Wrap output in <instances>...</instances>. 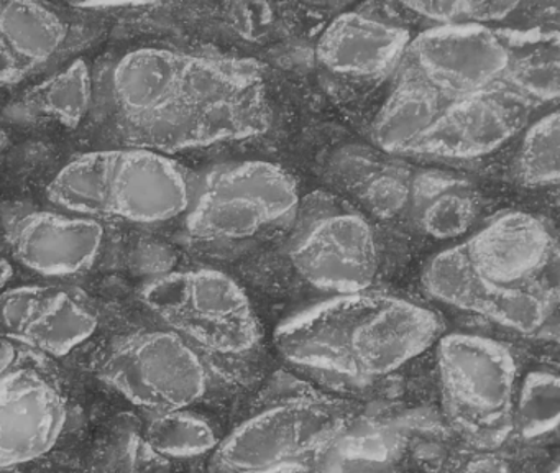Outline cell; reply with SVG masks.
<instances>
[{
	"mask_svg": "<svg viewBox=\"0 0 560 473\" xmlns=\"http://www.w3.org/2000/svg\"><path fill=\"white\" fill-rule=\"evenodd\" d=\"M103 105L120 143L163 154L244 140L270 127L264 72L248 59L136 49L107 72Z\"/></svg>",
	"mask_w": 560,
	"mask_h": 473,
	"instance_id": "obj_1",
	"label": "cell"
},
{
	"mask_svg": "<svg viewBox=\"0 0 560 473\" xmlns=\"http://www.w3.org/2000/svg\"><path fill=\"white\" fill-rule=\"evenodd\" d=\"M442 328L428 305L365 289L329 296L291 315L278 325L275 347L304 373L369 384L424 354Z\"/></svg>",
	"mask_w": 560,
	"mask_h": 473,
	"instance_id": "obj_2",
	"label": "cell"
},
{
	"mask_svg": "<svg viewBox=\"0 0 560 473\" xmlns=\"http://www.w3.org/2000/svg\"><path fill=\"white\" fill-rule=\"evenodd\" d=\"M442 407L455 432L478 450L513 434L520 365L510 347L485 335L452 332L435 342Z\"/></svg>",
	"mask_w": 560,
	"mask_h": 473,
	"instance_id": "obj_3",
	"label": "cell"
},
{
	"mask_svg": "<svg viewBox=\"0 0 560 473\" xmlns=\"http://www.w3.org/2000/svg\"><path fill=\"white\" fill-rule=\"evenodd\" d=\"M339 401L316 394L284 397L235 427L212 452L211 473H258L298 462H326L347 430Z\"/></svg>",
	"mask_w": 560,
	"mask_h": 473,
	"instance_id": "obj_4",
	"label": "cell"
},
{
	"mask_svg": "<svg viewBox=\"0 0 560 473\" xmlns=\"http://www.w3.org/2000/svg\"><path fill=\"white\" fill-rule=\"evenodd\" d=\"M143 301L170 331L209 354L241 357L260 342V324L247 292L219 269L156 276L143 289Z\"/></svg>",
	"mask_w": 560,
	"mask_h": 473,
	"instance_id": "obj_5",
	"label": "cell"
},
{
	"mask_svg": "<svg viewBox=\"0 0 560 473\" xmlns=\"http://www.w3.org/2000/svg\"><path fill=\"white\" fill-rule=\"evenodd\" d=\"M296 180L268 161H235L212 168L196 184L186 229L201 242L252 239L296 216Z\"/></svg>",
	"mask_w": 560,
	"mask_h": 473,
	"instance_id": "obj_6",
	"label": "cell"
},
{
	"mask_svg": "<svg viewBox=\"0 0 560 473\" xmlns=\"http://www.w3.org/2000/svg\"><path fill=\"white\" fill-rule=\"evenodd\" d=\"M296 216L288 256L303 281L330 296L372 289L378 245L363 214L320 193L300 204Z\"/></svg>",
	"mask_w": 560,
	"mask_h": 473,
	"instance_id": "obj_7",
	"label": "cell"
},
{
	"mask_svg": "<svg viewBox=\"0 0 560 473\" xmlns=\"http://www.w3.org/2000/svg\"><path fill=\"white\" fill-rule=\"evenodd\" d=\"M100 371L126 400L155 414L186 409L208 390V371L198 351L173 331L120 338Z\"/></svg>",
	"mask_w": 560,
	"mask_h": 473,
	"instance_id": "obj_8",
	"label": "cell"
},
{
	"mask_svg": "<svg viewBox=\"0 0 560 473\" xmlns=\"http://www.w3.org/2000/svg\"><path fill=\"white\" fill-rule=\"evenodd\" d=\"M506 62V45L498 30L434 25L411 38L399 69L452 101L500 84Z\"/></svg>",
	"mask_w": 560,
	"mask_h": 473,
	"instance_id": "obj_9",
	"label": "cell"
},
{
	"mask_svg": "<svg viewBox=\"0 0 560 473\" xmlns=\"http://www.w3.org/2000/svg\"><path fill=\"white\" fill-rule=\"evenodd\" d=\"M481 279L511 291H557V243L534 214L511 210L458 243Z\"/></svg>",
	"mask_w": 560,
	"mask_h": 473,
	"instance_id": "obj_10",
	"label": "cell"
},
{
	"mask_svg": "<svg viewBox=\"0 0 560 473\" xmlns=\"http://www.w3.org/2000/svg\"><path fill=\"white\" fill-rule=\"evenodd\" d=\"M533 105L503 84L445 102L408 157L475 160L500 150L529 124Z\"/></svg>",
	"mask_w": 560,
	"mask_h": 473,
	"instance_id": "obj_11",
	"label": "cell"
},
{
	"mask_svg": "<svg viewBox=\"0 0 560 473\" xmlns=\"http://www.w3.org/2000/svg\"><path fill=\"white\" fill-rule=\"evenodd\" d=\"M422 286L442 304L524 335L549 327L559 301V291H511L490 285L468 266L460 245L439 253L425 265Z\"/></svg>",
	"mask_w": 560,
	"mask_h": 473,
	"instance_id": "obj_12",
	"label": "cell"
},
{
	"mask_svg": "<svg viewBox=\"0 0 560 473\" xmlns=\"http://www.w3.org/2000/svg\"><path fill=\"white\" fill-rule=\"evenodd\" d=\"M96 328V309L74 289L31 285L0 292L2 334L42 354L65 357Z\"/></svg>",
	"mask_w": 560,
	"mask_h": 473,
	"instance_id": "obj_13",
	"label": "cell"
},
{
	"mask_svg": "<svg viewBox=\"0 0 560 473\" xmlns=\"http://www.w3.org/2000/svg\"><path fill=\"white\" fill-rule=\"evenodd\" d=\"M67 424L60 388L32 368H12L0 378V469L47 453Z\"/></svg>",
	"mask_w": 560,
	"mask_h": 473,
	"instance_id": "obj_14",
	"label": "cell"
},
{
	"mask_svg": "<svg viewBox=\"0 0 560 473\" xmlns=\"http://www.w3.org/2000/svg\"><path fill=\"white\" fill-rule=\"evenodd\" d=\"M4 239L25 268L44 276H71L96 263L104 227L91 217L31 210L9 220Z\"/></svg>",
	"mask_w": 560,
	"mask_h": 473,
	"instance_id": "obj_15",
	"label": "cell"
},
{
	"mask_svg": "<svg viewBox=\"0 0 560 473\" xmlns=\"http://www.w3.org/2000/svg\"><path fill=\"white\" fill-rule=\"evenodd\" d=\"M195 193L191 174L168 154L124 148L110 186L109 216L133 223L168 222L188 214Z\"/></svg>",
	"mask_w": 560,
	"mask_h": 473,
	"instance_id": "obj_16",
	"label": "cell"
},
{
	"mask_svg": "<svg viewBox=\"0 0 560 473\" xmlns=\"http://www.w3.org/2000/svg\"><path fill=\"white\" fill-rule=\"evenodd\" d=\"M411 38L402 23L378 13H343L320 35L317 61L342 78L378 79L398 71Z\"/></svg>",
	"mask_w": 560,
	"mask_h": 473,
	"instance_id": "obj_17",
	"label": "cell"
},
{
	"mask_svg": "<svg viewBox=\"0 0 560 473\" xmlns=\"http://www.w3.org/2000/svg\"><path fill=\"white\" fill-rule=\"evenodd\" d=\"M447 99L411 72L398 68L396 84L372 124V138L389 154H409Z\"/></svg>",
	"mask_w": 560,
	"mask_h": 473,
	"instance_id": "obj_18",
	"label": "cell"
},
{
	"mask_svg": "<svg viewBox=\"0 0 560 473\" xmlns=\"http://www.w3.org/2000/svg\"><path fill=\"white\" fill-rule=\"evenodd\" d=\"M508 62L500 84L524 101L546 104L559 95V33L537 26L526 32L498 30Z\"/></svg>",
	"mask_w": 560,
	"mask_h": 473,
	"instance_id": "obj_19",
	"label": "cell"
},
{
	"mask_svg": "<svg viewBox=\"0 0 560 473\" xmlns=\"http://www.w3.org/2000/svg\"><path fill=\"white\" fill-rule=\"evenodd\" d=\"M409 206L422 232L444 240L470 229L480 199L467 181L444 173H421L412 177Z\"/></svg>",
	"mask_w": 560,
	"mask_h": 473,
	"instance_id": "obj_20",
	"label": "cell"
},
{
	"mask_svg": "<svg viewBox=\"0 0 560 473\" xmlns=\"http://www.w3.org/2000/svg\"><path fill=\"white\" fill-rule=\"evenodd\" d=\"M68 28L60 13L38 2H0V38L25 72L57 55Z\"/></svg>",
	"mask_w": 560,
	"mask_h": 473,
	"instance_id": "obj_21",
	"label": "cell"
},
{
	"mask_svg": "<svg viewBox=\"0 0 560 473\" xmlns=\"http://www.w3.org/2000/svg\"><path fill=\"white\" fill-rule=\"evenodd\" d=\"M117 157L119 150H101L74 158L51 181L48 200L73 216H109Z\"/></svg>",
	"mask_w": 560,
	"mask_h": 473,
	"instance_id": "obj_22",
	"label": "cell"
},
{
	"mask_svg": "<svg viewBox=\"0 0 560 473\" xmlns=\"http://www.w3.org/2000/svg\"><path fill=\"white\" fill-rule=\"evenodd\" d=\"M27 102L32 111L54 117L63 127L71 130L80 127L94 102L93 72L86 59H77L35 85Z\"/></svg>",
	"mask_w": 560,
	"mask_h": 473,
	"instance_id": "obj_23",
	"label": "cell"
},
{
	"mask_svg": "<svg viewBox=\"0 0 560 473\" xmlns=\"http://www.w3.org/2000/svg\"><path fill=\"white\" fill-rule=\"evenodd\" d=\"M145 439L160 455L182 460L214 452L221 442L211 420L188 407L156 414L147 426Z\"/></svg>",
	"mask_w": 560,
	"mask_h": 473,
	"instance_id": "obj_24",
	"label": "cell"
},
{
	"mask_svg": "<svg viewBox=\"0 0 560 473\" xmlns=\"http://www.w3.org/2000/svg\"><path fill=\"white\" fill-rule=\"evenodd\" d=\"M357 158V168L343 166L350 193L362 200L366 209L378 217H393L401 212L409 204L412 177L405 168L382 160Z\"/></svg>",
	"mask_w": 560,
	"mask_h": 473,
	"instance_id": "obj_25",
	"label": "cell"
},
{
	"mask_svg": "<svg viewBox=\"0 0 560 473\" xmlns=\"http://www.w3.org/2000/svg\"><path fill=\"white\" fill-rule=\"evenodd\" d=\"M560 381L556 370L536 368L517 384L513 434L537 440L556 432L559 426Z\"/></svg>",
	"mask_w": 560,
	"mask_h": 473,
	"instance_id": "obj_26",
	"label": "cell"
},
{
	"mask_svg": "<svg viewBox=\"0 0 560 473\" xmlns=\"http://www.w3.org/2000/svg\"><path fill=\"white\" fill-rule=\"evenodd\" d=\"M559 112L553 108L524 128L514 157V174L523 186L550 187L559 184Z\"/></svg>",
	"mask_w": 560,
	"mask_h": 473,
	"instance_id": "obj_27",
	"label": "cell"
},
{
	"mask_svg": "<svg viewBox=\"0 0 560 473\" xmlns=\"http://www.w3.org/2000/svg\"><path fill=\"white\" fill-rule=\"evenodd\" d=\"M411 15L434 25H485L514 15L521 3L513 2H416L402 3Z\"/></svg>",
	"mask_w": 560,
	"mask_h": 473,
	"instance_id": "obj_28",
	"label": "cell"
},
{
	"mask_svg": "<svg viewBox=\"0 0 560 473\" xmlns=\"http://www.w3.org/2000/svg\"><path fill=\"white\" fill-rule=\"evenodd\" d=\"M460 473H516V470L513 463L497 455L494 450H480L464 463Z\"/></svg>",
	"mask_w": 560,
	"mask_h": 473,
	"instance_id": "obj_29",
	"label": "cell"
},
{
	"mask_svg": "<svg viewBox=\"0 0 560 473\" xmlns=\"http://www.w3.org/2000/svg\"><path fill=\"white\" fill-rule=\"evenodd\" d=\"M25 74H27V72L15 61L8 46H5V43L0 38V82L21 81Z\"/></svg>",
	"mask_w": 560,
	"mask_h": 473,
	"instance_id": "obj_30",
	"label": "cell"
},
{
	"mask_svg": "<svg viewBox=\"0 0 560 473\" xmlns=\"http://www.w3.org/2000/svg\"><path fill=\"white\" fill-rule=\"evenodd\" d=\"M258 473H326V470H324V462L313 460V462L288 463V465L275 466Z\"/></svg>",
	"mask_w": 560,
	"mask_h": 473,
	"instance_id": "obj_31",
	"label": "cell"
},
{
	"mask_svg": "<svg viewBox=\"0 0 560 473\" xmlns=\"http://www.w3.org/2000/svg\"><path fill=\"white\" fill-rule=\"evenodd\" d=\"M18 364V350L5 337H0V378L8 374Z\"/></svg>",
	"mask_w": 560,
	"mask_h": 473,
	"instance_id": "obj_32",
	"label": "cell"
},
{
	"mask_svg": "<svg viewBox=\"0 0 560 473\" xmlns=\"http://www.w3.org/2000/svg\"><path fill=\"white\" fill-rule=\"evenodd\" d=\"M12 275H14V268H12L11 263L8 259L0 258V292L4 291L5 286L12 279Z\"/></svg>",
	"mask_w": 560,
	"mask_h": 473,
	"instance_id": "obj_33",
	"label": "cell"
},
{
	"mask_svg": "<svg viewBox=\"0 0 560 473\" xmlns=\"http://www.w3.org/2000/svg\"><path fill=\"white\" fill-rule=\"evenodd\" d=\"M8 141V134H5L4 128H2V125H0V150H2V148H5Z\"/></svg>",
	"mask_w": 560,
	"mask_h": 473,
	"instance_id": "obj_34",
	"label": "cell"
},
{
	"mask_svg": "<svg viewBox=\"0 0 560 473\" xmlns=\"http://www.w3.org/2000/svg\"><path fill=\"white\" fill-rule=\"evenodd\" d=\"M549 473H559V469H557V466H553V469H552V470H550V472H549Z\"/></svg>",
	"mask_w": 560,
	"mask_h": 473,
	"instance_id": "obj_35",
	"label": "cell"
}]
</instances>
